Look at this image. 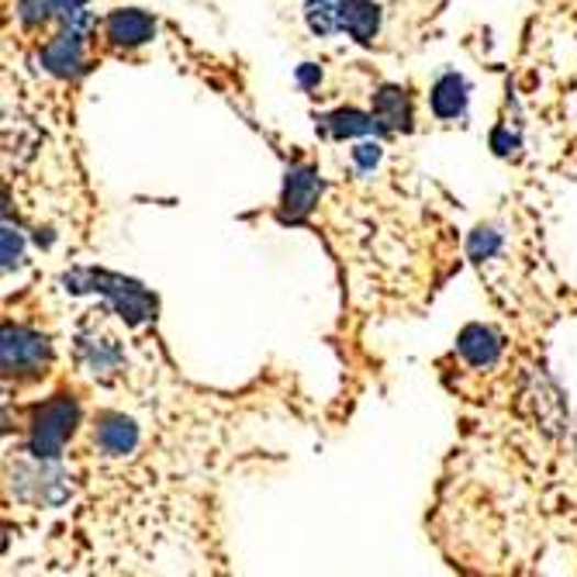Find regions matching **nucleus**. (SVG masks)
Returning <instances> with one entry per match:
<instances>
[{
    "label": "nucleus",
    "instance_id": "4",
    "mask_svg": "<svg viewBox=\"0 0 577 577\" xmlns=\"http://www.w3.org/2000/svg\"><path fill=\"white\" fill-rule=\"evenodd\" d=\"M42 59L56 77H74L84 63V29L69 25L66 32H59L49 45H45Z\"/></svg>",
    "mask_w": 577,
    "mask_h": 577
},
{
    "label": "nucleus",
    "instance_id": "9",
    "mask_svg": "<svg viewBox=\"0 0 577 577\" xmlns=\"http://www.w3.org/2000/svg\"><path fill=\"white\" fill-rule=\"evenodd\" d=\"M467 104V84L456 77V74H446L436 87H432V111L440 118H456Z\"/></svg>",
    "mask_w": 577,
    "mask_h": 577
},
{
    "label": "nucleus",
    "instance_id": "11",
    "mask_svg": "<svg viewBox=\"0 0 577 577\" xmlns=\"http://www.w3.org/2000/svg\"><path fill=\"white\" fill-rule=\"evenodd\" d=\"M322 129H325L329 135H335V138H349V135H367V132H374V122H370L367 114H359V111L346 108V111H335V114L322 118Z\"/></svg>",
    "mask_w": 577,
    "mask_h": 577
},
{
    "label": "nucleus",
    "instance_id": "5",
    "mask_svg": "<svg viewBox=\"0 0 577 577\" xmlns=\"http://www.w3.org/2000/svg\"><path fill=\"white\" fill-rule=\"evenodd\" d=\"M153 32H156L153 18L142 11H114L104 21V35L111 45H118V49H132V45L149 42Z\"/></svg>",
    "mask_w": 577,
    "mask_h": 577
},
{
    "label": "nucleus",
    "instance_id": "10",
    "mask_svg": "<svg viewBox=\"0 0 577 577\" xmlns=\"http://www.w3.org/2000/svg\"><path fill=\"white\" fill-rule=\"evenodd\" d=\"M374 114H377V122H384L388 129H408V118H412L408 114V98L398 87H388V90L377 93Z\"/></svg>",
    "mask_w": 577,
    "mask_h": 577
},
{
    "label": "nucleus",
    "instance_id": "3",
    "mask_svg": "<svg viewBox=\"0 0 577 577\" xmlns=\"http://www.w3.org/2000/svg\"><path fill=\"white\" fill-rule=\"evenodd\" d=\"M322 195V180L308 170V166H295V170H287V184H284V219H304V214L315 208Z\"/></svg>",
    "mask_w": 577,
    "mask_h": 577
},
{
    "label": "nucleus",
    "instance_id": "6",
    "mask_svg": "<svg viewBox=\"0 0 577 577\" xmlns=\"http://www.w3.org/2000/svg\"><path fill=\"white\" fill-rule=\"evenodd\" d=\"M93 440H98V446H101L108 456H125V453H132L135 443H138V429H135V422L125 419V415H104L101 425H98V432H93Z\"/></svg>",
    "mask_w": 577,
    "mask_h": 577
},
{
    "label": "nucleus",
    "instance_id": "13",
    "mask_svg": "<svg viewBox=\"0 0 577 577\" xmlns=\"http://www.w3.org/2000/svg\"><path fill=\"white\" fill-rule=\"evenodd\" d=\"M353 163L359 166V170H374V166L380 163V146H377V142H374V146H370V142H367V146H356L353 149Z\"/></svg>",
    "mask_w": 577,
    "mask_h": 577
},
{
    "label": "nucleus",
    "instance_id": "8",
    "mask_svg": "<svg viewBox=\"0 0 577 577\" xmlns=\"http://www.w3.org/2000/svg\"><path fill=\"white\" fill-rule=\"evenodd\" d=\"M461 353L470 359L474 367H491L495 359H498V340H495V332L485 329V325L464 329V335H461Z\"/></svg>",
    "mask_w": 577,
    "mask_h": 577
},
{
    "label": "nucleus",
    "instance_id": "1",
    "mask_svg": "<svg viewBox=\"0 0 577 577\" xmlns=\"http://www.w3.org/2000/svg\"><path fill=\"white\" fill-rule=\"evenodd\" d=\"M77 425V401L69 395H56L35 408L32 419V453L38 461H56L66 440L74 436Z\"/></svg>",
    "mask_w": 577,
    "mask_h": 577
},
{
    "label": "nucleus",
    "instance_id": "14",
    "mask_svg": "<svg viewBox=\"0 0 577 577\" xmlns=\"http://www.w3.org/2000/svg\"><path fill=\"white\" fill-rule=\"evenodd\" d=\"M80 4H87V0H53L56 11H80Z\"/></svg>",
    "mask_w": 577,
    "mask_h": 577
},
{
    "label": "nucleus",
    "instance_id": "7",
    "mask_svg": "<svg viewBox=\"0 0 577 577\" xmlns=\"http://www.w3.org/2000/svg\"><path fill=\"white\" fill-rule=\"evenodd\" d=\"M340 21L356 42H370L380 25V11L370 0H340Z\"/></svg>",
    "mask_w": 577,
    "mask_h": 577
},
{
    "label": "nucleus",
    "instance_id": "12",
    "mask_svg": "<svg viewBox=\"0 0 577 577\" xmlns=\"http://www.w3.org/2000/svg\"><path fill=\"white\" fill-rule=\"evenodd\" d=\"M308 25L319 35H332L335 29H343L340 21V0H311L308 4Z\"/></svg>",
    "mask_w": 577,
    "mask_h": 577
},
{
    "label": "nucleus",
    "instance_id": "2",
    "mask_svg": "<svg viewBox=\"0 0 577 577\" xmlns=\"http://www.w3.org/2000/svg\"><path fill=\"white\" fill-rule=\"evenodd\" d=\"M49 364V343L35 332L8 329L4 332V370L8 374H42Z\"/></svg>",
    "mask_w": 577,
    "mask_h": 577
}]
</instances>
